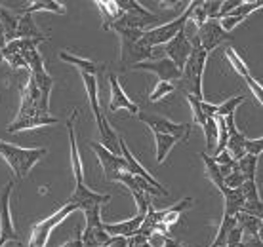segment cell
<instances>
[{
    "instance_id": "cell-42",
    "label": "cell",
    "mask_w": 263,
    "mask_h": 247,
    "mask_svg": "<svg viewBox=\"0 0 263 247\" xmlns=\"http://www.w3.org/2000/svg\"><path fill=\"white\" fill-rule=\"evenodd\" d=\"M242 243V230L238 227H233L231 228V232L227 234V241H225V245L227 247H238Z\"/></svg>"
},
{
    "instance_id": "cell-45",
    "label": "cell",
    "mask_w": 263,
    "mask_h": 247,
    "mask_svg": "<svg viewBox=\"0 0 263 247\" xmlns=\"http://www.w3.org/2000/svg\"><path fill=\"white\" fill-rule=\"evenodd\" d=\"M107 247H128V238H124V236H111Z\"/></svg>"
},
{
    "instance_id": "cell-22",
    "label": "cell",
    "mask_w": 263,
    "mask_h": 247,
    "mask_svg": "<svg viewBox=\"0 0 263 247\" xmlns=\"http://www.w3.org/2000/svg\"><path fill=\"white\" fill-rule=\"evenodd\" d=\"M235 221H237V227L242 230V238H256V236H261V219L259 217H254V215H248L240 211V213L235 215Z\"/></svg>"
},
{
    "instance_id": "cell-11",
    "label": "cell",
    "mask_w": 263,
    "mask_h": 247,
    "mask_svg": "<svg viewBox=\"0 0 263 247\" xmlns=\"http://www.w3.org/2000/svg\"><path fill=\"white\" fill-rule=\"evenodd\" d=\"M69 202L72 205H77V209L84 211V209H90L93 205H105V203L111 202V196L109 194H99L96 190H92L86 182H77L74 184V192H72L71 200Z\"/></svg>"
},
{
    "instance_id": "cell-3",
    "label": "cell",
    "mask_w": 263,
    "mask_h": 247,
    "mask_svg": "<svg viewBox=\"0 0 263 247\" xmlns=\"http://www.w3.org/2000/svg\"><path fill=\"white\" fill-rule=\"evenodd\" d=\"M46 149H21L17 145L6 143L0 139V156L10 166L15 179H25L29 171L46 156Z\"/></svg>"
},
{
    "instance_id": "cell-27",
    "label": "cell",
    "mask_w": 263,
    "mask_h": 247,
    "mask_svg": "<svg viewBox=\"0 0 263 247\" xmlns=\"http://www.w3.org/2000/svg\"><path fill=\"white\" fill-rule=\"evenodd\" d=\"M36 12H53L63 15V13H67V8L63 2H55V0H36V2L21 10V13H31V15Z\"/></svg>"
},
{
    "instance_id": "cell-4",
    "label": "cell",
    "mask_w": 263,
    "mask_h": 247,
    "mask_svg": "<svg viewBox=\"0 0 263 247\" xmlns=\"http://www.w3.org/2000/svg\"><path fill=\"white\" fill-rule=\"evenodd\" d=\"M191 12H193V2H189V6L185 8V12L179 17H176L174 21L166 23V25L153 27V29H145L143 36H141L143 44H147L149 48H157V46H164L166 42H170L176 34L185 31V25L189 23Z\"/></svg>"
},
{
    "instance_id": "cell-12",
    "label": "cell",
    "mask_w": 263,
    "mask_h": 247,
    "mask_svg": "<svg viewBox=\"0 0 263 247\" xmlns=\"http://www.w3.org/2000/svg\"><path fill=\"white\" fill-rule=\"evenodd\" d=\"M134 69L153 72V74H157L160 82H172L174 84L176 80L181 78V71L168 57H160V59H155V61L149 59V61H143V63L136 65Z\"/></svg>"
},
{
    "instance_id": "cell-5",
    "label": "cell",
    "mask_w": 263,
    "mask_h": 247,
    "mask_svg": "<svg viewBox=\"0 0 263 247\" xmlns=\"http://www.w3.org/2000/svg\"><path fill=\"white\" fill-rule=\"evenodd\" d=\"M86 217V228L80 232L82 247H107L111 236L105 232L101 221V205H93L82 211Z\"/></svg>"
},
{
    "instance_id": "cell-9",
    "label": "cell",
    "mask_w": 263,
    "mask_h": 247,
    "mask_svg": "<svg viewBox=\"0 0 263 247\" xmlns=\"http://www.w3.org/2000/svg\"><path fill=\"white\" fill-rule=\"evenodd\" d=\"M198 44L206 53L214 52L217 46H221L225 40L229 38V34L225 33L223 29L219 27V19H206L202 25L197 29V36Z\"/></svg>"
},
{
    "instance_id": "cell-29",
    "label": "cell",
    "mask_w": 263,
    "mask_h": 247,
    "mask_svg": "<svg viewBox=\"0 0 263 247\" xmlns=\"http://www.w3.org/2000/svg\"><path fill=\"white\" fill-rule=\"evenodd\" d=\"M200 158H202V162H204V171H206V177H208V179L212 181V184H214V187L221 192L225 187H223V177H221V173H219L217 163L214 162V158H212L210 154H206V152H202V154H200Z\"/></svg>"
},
{
    "instance_id": "cell-43",
    "label": "cell",
    "mask_w": 263,
    "mask_h": 247,
    "mask_svg": "<svg viewBox=\"0 0 263 247\" xmlns=\"http://www.w3.org/2000/svg\"><path fill=\"white\" fill-rule=\"evenodd\" d=\"M202 8H204V12H206V17H208V19H217L221 2H202Z\"/></svg>"
},
{
    "instance_id": "cell-6",
    "label": "cell",
    "mask_w": 263,
    "mask_h": 247,
    "mask_svg": "<svg viewBox=\"0 0 263 247\" xmlns=\"http://www.w3.org/2000/svg\"><path fill=\"white\" fill-rule=\"evenodd\" d=\"M72 211H79V209H77V205H72L71 202H67L65 205H61L55 213L50 215L48 219L36 222V224L33 227V230H31L29 247H46L48 238H50V234H52V230L58 227V224H61V222L65 221Z\"/></svg>"
},
{
    "instance_id": "cell-23",
    "label": "cell",
    "mask_w": 263,
    "mask_h": 247,
    "mask_svg": "<svg viewBox=\"0 0 263 247\" xmlns=\"http://www.w3.org/2000/svg\"><path fill=\"white\" fill-rule=\"evenodd\" d=\"M117 4H119V8L122 10V12L130 13V15H134V17H138L139 21H143L145 25L157 23L158 21L157 15H153L151 12H147L139 2H136V0H117Z\"/></svg>"
},
{
    "instance_id": "cell-36",
    "label": "cell",
    "mask_w": 263,
    "mask_h": 247,
    "mask_svg": "<svg viewBox=\"0 0 263 247\" xmlns=\"http://www.w3.org/2000/svg\"><path fill=\"white\" fill-rule=\"evenodd\" d=\"M187 101L191 105V111H193V123H197L198 128H202L204 122H206V116H204L202 109H200V101H198L195 95H189L187 93Z\"/></svg>"
},
{
    "instance_id": "cell-7",
    "label": "cell",
    "mask_w": 263,
    "mask_h": 247,
    "mask_svg": "<svg viewBox=\"0 0 263 247\" xmlns=\"http://www.w3.org/2000/svg\"><path fill=\"white\" fill-rule=\"evenodd\" d=\"M138 118L143 123H147L153 130V133H162V135H170L176 141H187L191 135V123H176L164 116L158 114H149V112H138Z\"/></svg>"
},
{
    "instance_id": "cell-35",
    "label": "cell",
    "mask_w": 263,
    "mask_h": 247,
    "mask_svg": "<svg viewBox=\"0 0 263 247\" xmlns=\"http://www.w3.org/2000/svg\"><path fill=\"white\" fill-rule=\"evenodd\" d=\"M174 90H176V86L172 84V82H158V84L155 86V90L151 91V95H149V101H151V103H157V101L166 97V95L172 93Z\"/></svg>"
},
{
    "instance_id": "cell-39",
    "label": "cell",
    "mask_w": 263,
    "mask_h": 247,
    "mask_svg": "<svg viewBox=\"0 0 263 247\" xmlns=\"http://www.w3.org/2000/svg\"><path fill=\"white\" fill-rule=\"evenodd\" d=\"M244 175L238 171V169H235L233 173H229L227 177H223V187L225 189H240L244 184Z\"/></svg>"
},
{
    "instance_id": "cell-46",
    "label": "cell",
    "mask_w": 263,
    "mask_h": 247,
    "mask_svg": "<svg viewBox=\"0 0 263 247\" xmlns=\"http://www.w3.org/2000/svg\"><path fill=\"white\" fill-rule=\"evenodd\" d=\"M61 247H82V241H80V232L77 236H72L71 240L69 241H65Z\"/></svg>"
},
{
    "instance_id": "cell-19",
    "label": "cell",
    "mask_w": 263,
    "mask_h": 247,
    "mask_svg": "<svg viewBox=\"0 0 263 247\" xmlns=\"http://www.w3.org/2000/svg\"><path fill=\"white\" fill-rule=\"evenodd\" d=\"M244 196V208L242 211L248 215H254V217H259L261 219V200H259V192H257V184L256 181H244V184L240 187Z\"/></svg>"
},
{
    "instance_id": "cell-33",
    "label": "cell",
    "mask_w": 263,
    "mask_h": 247,
    "mask_svg": "<svg viewBox=\"0 0 263 247\" xmlns=\"http://www.w3.org/2000/svg\"><path fill=\"white\" fill-rule=\"evenodd\" d=\"M225 59L229 61L231 67H233V69H235V71H237L242 78H248V76H250V71H248L246 63H244L242 57H240V55H238L233 48H227V50H225Z\"/></svg>"
},
{
    "instance_id": "cell-26",
    "label": "cell",
    "mask_w": 263,
    "mask_h": 247,
    "mask_svg": "<svg viewBox=\"0 0 263 247\" xmlns=\"http://www.w3.org/2000/svg\"><path fill=\"white\" fill-rule=\"evenodd\" d=\"M60 59L61 61H65V63L74 65L80 72H84V74H92V76H96V74L101 71V67H99L98 63H93V61H90V59L79 57V55H71L69 52H60Z\"/></svg>"
},
{
    "instance_id": "cell-1",
    "label": "cell",
    "mask_w": 263,
    "mask_h": 247,
    "mask_svg": "<svg viewBox=\"0 0 263 247\" xmlns=\"http://www.w3.org/2000/svg\"><path fill=\"white\" fill-rule=\"evenodd\" d=\"M109 31H115L120 36V67L124 71L139 65V63H143V61H149L155 55V48H149L141 40L143 29L111 27Z\"/></svg>"
},
{
    "instance_id": "cell-38",
    "label": "cell",
    "mask_w": 263,
    "mask_h": 247,
    "mask_svg": "<svg viewBox=\"0 0 263 247\" xmlns=\"http://www.w3.org/2000/svg\"><path fill=\"white\" fill-rule=\"evenodd\" d=\"M206 19H208V17H206V12H204V8H202V0H193V12H191L189 21H195V25H197V29H198Z\"/></svg>"
},
{
    "instance_id": "cell-17",
    "label": "cell",
    "mask_w": 263,
    "mask_h": 247,
    "mask_svg": "<svg viewBox=\"0 0 263 247\" xmlns=\"http://www.w3.org/2000/svg\"><path fill=\"white\" fill-rule=\"evenodd\" d=\"M145 213H147V211H138L136 217H132V219L122 221V222H105L103 221V228H105V232L109 236H124V238H130V236H134L139 228H141Z\"/></svg>"
},
{
    "instance_id": "cell-13",
    "label": "cell",
    "mask_w": 263,
    "mask_h": 247,
    "mask_svg": "<svg viewBox=\"0 0 263 247\" xmlns=\"http://www.w3.org/2000/svg\"><path fill=\"white\" fill-rule=\"evenodd\" d=\"M191 50H193L191 40L187 38L185 31H181V33L176 34L170 42H166L162 53H166V57L170 59L172 63L181 71L185 65V61H187V57H189V53H191Z\"/></svg>"
},
{
    "instance_id": "cell-44",
    "label": "cell",
    "mask_w": 263,
    "mask_h": 247,
    "mask_svg": "<svg viewBox=\"0 0 263 247\" xmlns=\"http://www.w3.org/2000/svg\"><path fill=\"white\" fill-rule=\"evenodd\" d=\"M200 109H202L206 118H214L217 112V105H212V103H208V101H200Z\"/></svg>"
},
{
    "instance_id": "cell-30",
    "label": "cell",
    "mask_w": 263,
    "mask_h": 247,
    "mask_svg": "<svg viewBox=\"0 0 263 247\" xmlns=\"http://www.w3.org/2000/svg\"><path fill=\"white\" fill-rule=\"evenodd\" d=\"M155 141H157V162L162 163L168 156V152L172 150V147L178 143L174 137L162 135V133H155Z\"/></svg>"
},
{
    "instance_id": "cell-14",
    "label": "cell",
    "mask_w": 263,
    "mask_h": 247,
    "mask_svg": "<svg viewBox=\"0 0 263 247\" xmlns=\"http://www.w3.org/2000/svg\"><path fill=\"white\" fill-rule=\"evenodd\" d=\"M96 116V122H98V131H99V139H101V147L105 150H109L115 156H120V135L111 128V123L107 120V116L103 114V111H99Z\"/></svg>"
},
{
    "instance_id": "cell-2",
    "label": "cell",
    "mask_w": 263,
    "mask_h": 247,
    "mask_svg": "<svg viewBox=\"0 0 263 247\" xmlns=\"http://www.w3.org/2000/svg\"><path fill=\"white\" fill-rule=\"evenodd\" d=\"M191 44H193V50L189 53L187 61H185L183 69H181V84H183V90L189 95H195L198 101H206L202 91V76L210 53L204 52L197 38L191 40Z\"/></svg>"
},
{
    "instance_id": "cell-15",
    "label": "cell",
    "mask_w": 263,
    "mask_h": 247,
    "mask_svg": "<svg viewBox=\"0 0 263 247\" xmlns=\"http://www.w3.org/2000/svg\"><path fill=\"white\" fill-rule=\"evenodd\" d=\"M109 84H111V103H109V111L115 112V111L124 109V111H128L130 114H138L139 107L126 95V91L122 90V86H120L119 78H117V74H109Z\"/></svg>"
},
{
    "instance_id": "cell-20",
    "label": "cell",
    "mask_w": 263,
    "mask_h": 247,
    "mask_svg": "<svg viewBox=\"0 0 263 247\" xmlns=\"http://www.w3.org/2000/svg\"><path fill=\"white\" fill-rule=\"evenodd\" d=\"M15 38H36L44 42V40H48V34L39 31V27L34 25V19L31 13H21V17H17Z\"/></svg>"
},
{
    "instance_id": "cell-32",
    "label": "cell",
    "mask_w": 263,
    "mask_h": 247,
    "mask_svg": "<svg viewBox=\"0 0 263 247\" xmlns=\"http://www.w3.org/2000/svg\"><path fill=\"white\" fill-rule=\"evenodd\" d=\"M242 101H244V95H235V97H231V99H227V101H223V103H219L217 105L216 116H221V118L233 116L235 111L242 105Z\"/></svg>"
},
{
    "instance_id": "cell-48",
    "label": "cell",
    "mask_w": 263,
    "mask_h": 247,
    "mask_svg": "<svg viewBox=\"0 0 263 247\" xmlns=\"http://www.w3.org/2000/svg\"><path fill=\"white\" fill-rule=\"evenodd\" d=\"M4 44H6V40L0 38V63H2V48H4Z\"/></svg>"
},
{
    "instance_id": "cell-8",
    "label": "cell",
    "mask_w": 263,
    "mask_h": 247,
    "mask_svg": "<svg viewBox=\"0 0 263 247\" xmlns=\"http://www.w3.org/2000/svg\"><path fill=\"white\" fill-rule=\"evenodd\" d=\"M12 190H13V181H8L0 189V247H4L10 241H17V232L13 228L12 209H10Z\"/></svg>"
},
{
    "instance_id": "cell-18",
    "label": "cell",
    "mask_w": 263,
    "mask_h": 247,
    "mask_svg": "<svg viewBox=\"0 0 263 247\" xmlns=\"http://www.w3.org/2000/svg\"><path fill=\"white\" fill-rule=\"evenodd\" d=\"M79 111H72L71 118L67 120V130H69V143H71V160H72V173L77 182H84V163L80 160V152L77 147V135H74V120Z\"/></svg>"
},
{
    "instance_id": "cell-40",
    "label": "cell",
    "mask_w": 263,
    "mask_h": 247,
    "mask_svg": "<svg viewBox=\"0 0 263 247\" xmlns=\"http://www.w3.org/2000/svg\"><path fill=\"white\" fill-rule=\"evenodd\" d=\"M202 131H204V137H206V147L212 149V143H214V139H216V120L214 118H206V122L202 126Z\"/></svg>"
},
{
    "instance_id": "cell-41",
    "label": "cell",
    "mask_w": 263,
    "mask_h": 247,
    "mask_svg": "<svg viewBox=\"0 0 263 247\" xmlns=\"http://www.w3.org/2000/svg\"><path fill=\"white\" fill-rule=\"evenodd\" d=\"M244 82H246V86L250 88V91L254 93V97L257 99V105H263V88H261V84L257 82L254 76H248V78H244Z\"/></svg>"
},
{
    "instance_id": "cell-21",
    "label": "cell",
    "mask_w": 263,
    "mask_h": 247,
    "mask_svg": "<svg viewBox=\"0 0 263 247\" xmlns=\"http://www.w3.org/2000/svg\"><path fill=\"white\" fill-rule=\"evenodd\" d=\"M53 123H58V118L50 116V114H34V116L27 118L23 122H12L8 126V131L15 133V131H23V130H39V128L53 126Z\"/></svg>"
},
{
    "instance_id": "cell-34",
    "label": "cell",
    "mask_w": 263,
    "mask_h": 247,
    "mask_svg": "<svg viewBox=\"0 0 263 247\" xmlns=\"http://www.w3.org/2000/svg\"><path fill=\"white\" fill-rule=\"evenodd\" d=\"M263 2L261 0H256V2H240V6L235 8L233 12L229 13V15H237V17H248L252 12H256V10H261Z\"/></svg>"
},
{
    "instance_id": "cell-25",
    "label": "cell",
    "mask_w": 263,
    "mask_h": 247,
    "mask_svg": "<svg viewBox=\"0 0 263 247\" xmlns=\"http://www.w3.org/2000/svg\"><path fill=\"white\" fill-rule=\"evenodd\" d=\"M96 6L99 8V12L103 15V31H109V27L122 15V10L119 8L117 0H98Z\"/></svg>"
},
{
    "instance_id": "cell-24",
    "label": "cell",
    "mask_w": 263,
    "mask_h": 247,
    "mask_svg": "<svg viewBox=\"0 0 263 247\" xmlns=\"http://www.w3.org/2000/svg\"><path fill=\"white\" fill-rule=\"evenodd\" d=\"M225 200V217H235L237 213H240L244 208V196L240 189H223L221 190Z\"/></svg>"
},
{
    "instance_id": "cell-28",
    "label": "cell",
    "mask_w": 263,
    "mask_h": 247,
    "mask_svg": "<svg viewBox=\"0 0 263 247\" xmlns=\"http://www.w3.org/2000/svg\"><path fill=\"white\" fill-rule=\"evenodd\" d=\"M80 76H82V82L86 86V93H88V101H90V107H92V112L93 114H98L101 111V107H99V84H98V78L92 76V74H84V72H80Z\"/></svg>"
},
{
    "instance_id": "cell-16",
    "label": "cell",
    "mask_w": 263,
    "mask_h": 247,
    "mask_svg": "<svg viewBox=\"0 0 263 247\" xmlns=\"http://www.w3.org/2000/svg\"><path fill=\"white\" fill-rule=\"evenodd\" d=\"M120 156H122V160L126 162V166H128V169H130V173H134V175H138V177H141V179H145V181L149 182L151 187H155L157 190H160V192H168V190L160 184V182L155 179V177L147 171V169L141 166V163L136 160V156L130 152V149H128V145H126V141L120 137Z\"/></svg>"
},
{
    "instance_id": "cell-10",
    "label": "cell",
    "mask_w": 263,
    "mask_h": 247,
    "mask_svg": "<svg viewBox=\"0 0 263 247\" xmlns=\"http://www.w3.org/2000/svg\"><path fill=\"white\" fill-rule=\"evenodd\" d=\"M92 150L96 152V156H98L99 163H101V168H103V173H105V179L107 181H112L117 182L120 173H124V171H130L126 162L122 160V156H115L111 154L109 150H105L99 143H90Z\"/></svg>"
},
{
    "instance_id": "cell-47",
    "label": "cell",
    "mask_w": 263,
    "mask_h": 247,
    "mask_svg": "<svg viewBox=\"0 0 263 247\" xmlns=\"http://www.w3.org/2000/svg\"><path fill=\"white\" fill-rule=\"evenodd\" d=\"M164 247H185V245H181V243H179V241H176L174 238H168V240H166V243H164Z\"/></svg>"
},
{
    "instance_id": "cell-31",
    "label": "cell",
    "mask_w": 263,
    "mask_h": 247,
    "mask_svg": "<svg viewBox=\"0 0 263 247\" xmlns=\"http://www.w3.org/2000/svg\"><path fill=\"white\" fill-rule=\"evenodd\" d=\"M238 171L244 175L246 181H256V171H257V158L250 156V154H244L240 160L237 162Z\"/></svg>"
},
{
    "instance_id": "cell-37",
    "label": "cell",
    "mask_w": 263,
    "mask_h": 247,
    "mask_svg": "<svg viewBox=\"0 0 263 247\" xmlns=\"http://www.w3.org/2000/svg\"><path fill=\"white\" fill-rule=\"evenodd\" d=\"M263 152V139H248L244 141V154H250V156L259 158V154Z\"/></svg>"
}]
</instances>
